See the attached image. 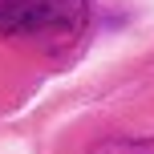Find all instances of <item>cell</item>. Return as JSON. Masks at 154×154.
<instances>
[{
    "mask_svg": "<svg viewBox=\"0 0 154 154\" xmlns=\"http://www.w3.org/2000/svg\"><path fill=\"white\" fill-rule=\"evenodd\" d=\"M89 0H0V41L65 49L85 32Z\"/></svg>",
    "mask_w": 154,
    "mask_h": 154,
    "instance_id": "1",
    "label": "cell"
},
{
    "mask_svg": "<svg viewBox=\"0 0 154 154\" xmlns=\"http://www.w3.org/2000/svg\"><path fill=\"white\" fill-rule=\"evenodd\" d=\"M89 154H154V138H114L93 146Z\"/></svg>",
    "mask_w": 154,
    "mask_h": 154,
    "instance_id": "2",
    "label": "cell"
}]
</instances>
